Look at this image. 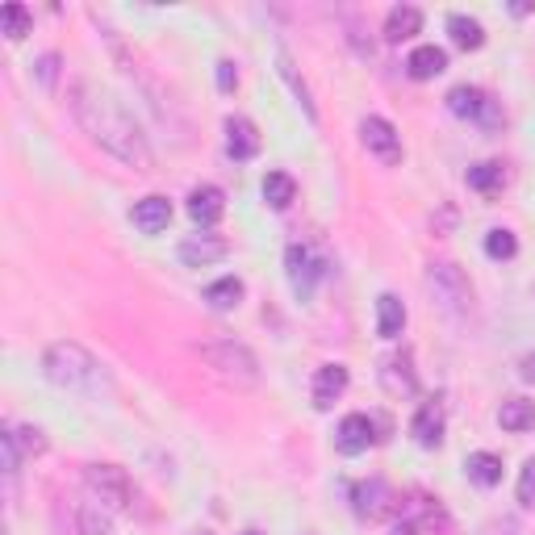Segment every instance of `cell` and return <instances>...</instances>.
Wrapping results in <instances>:
<instances>
[{"mask_svg":"<svg viewBox=\"0 0 535 535\" xmlns=\"http://www.w3.org/2000/svg\"><path fill=\"white\" fill-rule=\"evenodd\" d=\"M67 105H72L80 130L97 143L105 155H113L118 164L134 168V172H151L155 155H151V143L143 126L134 122V113L126 109L122 97L97 80H72V92H67Z\"/></svg>","mask_w":535,"mask_h":535,"instance_id":"6da1fadb","label":"cell"},{"mask_svg":"<svg viewBox=\"0 0 535 535\" xmlns=\"http://www.w3.org/2000/svg\"><path fill=\"white\" fill-rule=\"evenodd\" d=\"M42 377L59 389H72V393H97L105 385V368L97 364V356H92L84 343L59 339L42 352Z\"/></svg>","mask_w":535,"mask_h":535,"instance_id":"7a4b0ae2","label":"cell"},{"mask_svg":"<svg viewBox=\"0 0 535 535\" xmlns=\"http://www.w3.org/2000/svg\"><path fill=\"white\" fill-rule=\"evenodd\" d=\"M201 360L218 372L222 381L239 385V389H255L260 385V360L247 343L239 339H214V343H201Z\"/></svg>","mask_w":535,"mask_h":535,"instance_id":"3957f363","label":"cell"},{"mask_svg":"<svg viewBox=\"0 0 535 535\" xmlns=\"http://www.w3.org/2000/svg\"><path fill=\"white\" fill-rule=\"evenodd\" d=\"M427 289H431V297L439 301V310L452 314V318H464V314L473 310V285H469V276H464L452 260L431 264V272H427Z\"/></svg>","mask_w":535,"mask_h":535,"instance_id":"277c9868","label":"cell"},{"mask_svg":"<svg viewBox=\"0 0 535 535\" xmlns=\"http://www.w3.org/2000/svg\"><path fill=\"white\" fill-rule=\"evenodd\" d=\"M285 272H289V285H293V297L297 301H310L318 281H327L331 276V264H327V255H322L318 247L310 243H289L285 251Z\"/></svg>","mask_w":535,"mask_h":535,"instance_id":"5b68a950","label":"cell"},{"mask_svg":"<svg viewBox=\"0 0 535 535\" xmlns=\"http://www.w3.org/2000/svg\"><path fill=\"white\" fill-rule=\"evenodd\" d=\"M84 485H88V494L109 510H130V502H134V481L118 464H84Z\"/></svg>","mask_w":535,"mask_h":535,"instance_id":"8992f818","label":"cell"},{"mask_svg":"<svg viewBox=\"0 0 535 535\" xmlns=\"http://www.w3.org/2000/svg\"><path fill=\"white\" fill-rule=\"evenodd\" d=\"M448 113L460 122H477L481 130H498L502 126V105L490 97V92H481L473 84H456L448 92Z\"/></svg>","mask_w":535,"mask_h":535,"instance_id":"52a82bcc","label":"cell"},{"mask_svg":"<svg viewBox=\"0 0 535 535\" xmlns=\"http://www.w3.org/2000/svg\"><path fill=\"white\" fill-rule=\"evenodd\" d=\"M393 535H456V527L435 498H414L406 502L402 519L393 523Z\"/></svg>","mask_w":535,"mask_h":535,"instance_id":"ba28073f","label":"cell"},{"mask_svg":"<svg viewBox=\"0 0 535 535\" xmlns=\"http://www.w3.org/2000/svg\"><path fill=\"white\" fill-rule=\"evenodd\" d=\"M377 381H381V389L389 393V398H398V402L414 398V393H418V372H414V356L406 352V347L381 360Z\"/></svg>","mask_w":535,"mask_h":535,"instance_id":"9c48e42d","label":"cell"},{"mask_svg":"<svg viewBox=\"0 0 535 535\" xmlns=\"http://www.w3.org/2000/svg\"><path fill=\"white\" fill-rule=\"evenodd\" d=\"M360 143L381 159V164H402V134H398V126L393 122H385V118H364L360 122Z\"/></svg>","mask_w":535,"mask_h":535,"instance_id":"30bf717a","label":"cell"},{"mask_svg":"<svg viewBox=\"0 0 535 535\" xmlns=\"http://www.w3.org/2000/svg\"><path fill=\"white\" fill-rule=\"evenodd\" d=\"M393 502H398V498H393V490H389L381 477H368V481H356L352 485V510H356L360 519H368V523L372 519H385L389 510H393Z\"/></svg>","mask_w":535,"mask_h":535,"instance_id":"8fae6325","label":"cell"},{"mask_svg":"<svg viewBox=\"0 0 535 535\" xmlns=\"http://www.w3.org/2000/svg\"><path fill=\"white\" fill-rule=\"evenodd\" d=\"M377 423H372L368 414H347L343 423H339V431H335V448L343 452V456H360V452H368L372 444H377Z\"/></svg>","mask_w":535,"mask_h":535,"instance_id":"7c38bea8","label":"cell"},{"mask_svg":"<svg viewBox=\"0 0 535 535\" xmlns=\"http://www.w3.org/2000/svg\"><path fill=\"white\" fill-rule=\"evenodd\" d=\"M226 155L235 159V164H247V159L260 155V130H255V122L243 118V113H230L226 118Z\"/></svg>","mask_w":535,"mask_h":535,"instance_id":"4fadbf2b","label":"cell"},{"mask_svg":"<svg viewBox=\"0 0 535 535\" xmlns=\"http://www.w3.org/2000/svg\"><path fill=\"white\" fill-rule=\"evenodd\" d=\"M226 251H230V243L222 239V235H189L180 247H176V255H180V264H189V268H209V264H218V260H226Z\"/></svg>","mask_w":535,"mask_h":535,"instance_id":"5bb4252c","label":"cell"},{"mask_svg":"<svg viewBox=\"0 0 535 535\" xmlns=\"http://www.w3.org/2000/svg\"><path fill=\"white\" fill-rule=\"evenodd\" d=\"M347 368L343 364H322L314 368V385H310V398H314V410H331L339 398H343V389H347Z\"/></svg>","mask_w":535,"mask_h":535,"instance_id":"9a60e30c","label":"cell"},{"mask_svg":"<svg viewBox=\"0 0 535 535\" xmlns=\"http://www.w3.org/2000/svg\"><path fill=\"white\" fill-rule=\"evenodd\" d=\"M410 435H414L418 448H439L444 444V406H439L435 398L418 406L414 418H410Z\"/></svg>","mask_w":535,"mask_h":535,"instance_id":"2e32d148","label":"cell"},{"mask_svg":"<svg viewBox=\"0 0 535 535\" xmlns=\"http://www.w3.org/2000/svg\"><path fill=\"white\" fill-rule=\"evenodd\" d=\"M222 214H226V193L218 184H197L189 193V218L197 226H214V222H222Z\"/></svg>","mask_w":535,"mask_h":535,"instance_id":"e0dca14e","label":"cell"},{"mask_svg":"<svg viewBox=\"0 0 535 535\" xmlns=\"http://www.w3.org/2000/svg\"><path fill=\"white\" fill-rule=\"evenodd\" d=\"M130 222L143 230V235H159V230H168V222H172V201L168 197H143V201H134V209H130Z\"/></svg>","mask_w":535,"mask_h":535,"instance_id":"ac0fdd59","label":"cell"},{"mask_svg":"<svg viewBox=\"0 0 535 535\" xmlns=\"http://www.w3.org/2000/svg\"><path fill=\"white\" fill-rule=\"evenodd\" d=\"M444 67H448V51H444V46H435V42L414 46L410 59H406L410 80H435L439 72H444Z\"/></svg>","mask_w":535,"mask_h":535,"instance_id":"d6986e66","label":"cell"},{"mask_svg":"<svg viewBox=\"0 0 535 535\" xmlns=\"http://www.w3.org/2000/svg\"><path fill=\"white\" fill-rule=\"evenodd\" d=\"M406 327V306L398 293H381L377 297V335L381 339H398Z\"/></svg>","mask_w":535,"mask_h":535,"instance_id":"ffe728a7","label":"cell"},{"mask_svg":"<svg viewBox=\"0 0 535 535\" xmlns=\"http://www.w3.org/2000/svg\"><path fill=\"white\" fill-rule=\"evenodd\" d=\"M418 30H423V9H414V5H393L389 9V17H385V38L389 42H406Z\"/></svg>","mask_w":535,"mask_h":535,"instance_id":"44dd1931","label":"cell"},{"mask_svg":"<svg viewBox=\"0 0 535 535\" xmlns=\"http://www.w3.org/2000/svg\"><path fill=\"white\" fill-rule=\"evenodd\" d=\"M276 72H281V80L293 88V97H297V105L306 109V118L310 122H318V109H314V97H310V88H306V80L297 76V67H293V59H289V51H276Z\"/></svg>","mask_w":535,"mask_h":535,"instance_id":"7402d4cb","label":"cell"},{"mask_svg":"<svg viewBox=\"0 0 535 535\" xmlns=\"http://www.w3.org/2000/svg\"><path fill=\"white\" fill-rule=\"evenodd\" d=\"M464 473H469V481H477L481 490H494V485L502 481V460L494 452H473L469 460H464Z\"/></svg>","mask_w":535,"mask_h":535,"instance_id":"603a6c76","label":"cell"},{"mask_svg":"<svg viewBox=\"0 0 535 535\" xmlns=\"http://www.w3.org/2000/svg\"><path fill=\"white\" fill-rule=\"evenodd\" d=\"M205 301H209V310H218V314L235 310L243 301V281H239V276H218V281L205 289Z\"/></svg>","mask_w":535,"mask_h":535,"instance_id":"cb8c5ba5","label":"cell"},{"mask_svg":"<svg viewBox=\"0 0 535 535\" xmlns=\"http://www.w3.org/2000/svg\"><path fill=\"white\" fill-rule=\"evenodd\" d=\"M498 423H502V431H531L535 427V402H527V398H506L502 402V410H498Z\"/></svg>","mask_w":535,"mask_h":535,"instance_id":"d4e9b609","label":"cell"},{"mask_svg":"<svg viewBox=\"0 0 535 535\" xmlns=\"http://www.w3.org/2000/svg\"><path fill=\"white\" fill-rule=\"evenodd\" d=\"M76 523H80V535H113L109 506H101L97 498L80 502V510H76Z\"/></svg>","mask_w":535,"mask_h":535,"instance_id":"484cf974","label":"cell"},{"mask_svg":"<svg viewBox=\"0 0 535 535\" xmlns=\"http://www.w3.org/2000/svg\"><path fill=\"white\" fill-rule=\"evenodd\" d=\"M30 26H34V13L26 9V5H17V0H9L5 9H0V34H5L9 42H21L30 34Z\"/></svg>","mask_w":535,"mask_h":535,"instance_id":"4316f807","label":"cell"},{"mask_svg":"<svg viewBox=\"0 0 535 535\" xmlns=\"http://www.w3.org/2000/svg\"><path fill=\"white\" fill-rule=\"evenodd\" d=\"M448 34H452V42L460 46V51H477V46L485 42L481 21L477 17H464V13H452L448 17Z\"/></svg>","mask_w":535,"mask_h":535,"instance_id":"83f0119b","label":"cell"},{"mask_svg":"<svg viewBox=\"0 0 535 535\" xmlns=\"http://www.w3.org/2000/svg\"><path fill=\"white\" fill-rule=\"evenodd\" d=\"M469 189H477L481 197H494L506 189V168L502 164H473L469 168Z\"/></svg>","mask_w":535,"mask_h":535,"instance_id":"f1b7e54d","label":"cell"},{"mask_svg":"<svg viewBox=\"0 0 535 535\" xmlns=\"http://www.w3.org/2000/svg\"><path fill=\"white\" fill-rule=\"evenodd\" d=\"M293 197H297V184H293L289 172H268V176H264V201H268L272 209H289Z\"/></svg>","mask_w":535,"mask_h":535,"instance_id":"f546056e","label":"cell"},{"mask_svg":"<svg viewBox=\"0 0 535 535\" xmlns=\"http://www.w3.org/2000/svg\"><path fill=\"white\" fill-rule=\"evenodd\" d=\"M515 251H519V239L510 235V230H490V235H485V255H490V260H515Z\"/></svg>","mask_w":535,"mask_h":535,"instance_id":"4dcf8cb0","label":"cell"},{"mask_svg":"<svg viewBox=\"0 0 535 535\" xmlns=\"http://www.w3.org/2000/svg\"><path fill=\"white\" fill-rule=\"evenodd\" d=\"M9 435L17 439V448H21V456H26V460H34V456L46 452V435L38 427H9Z\"/></svg>","mask_w":535,"mask_h":535,"instance_id":"1f68e13d","label":"cell"},{"mask_svg":"<svg viewBox=\"0 0 535 535\" xmlns=\"http://www.w3.org/2000/svg\"><path fill=\"white\" fill-rule=\"evenodd\" d=\"M515 494H519V506L535 510V456L523 464V473H519V485H515Z\"/></svg>","mask_w":535,"mask_h":535,"instance_id":"d6a6232c","label":"cell"},{"mask_svg":"<svg viewBox=\"0 0 535 535\" xmlns=\"http://www.w3.org/2000/svg\"><path fill=\"white\" fill-rule=\"evenodd\" d=\"M34 76H38V84H42L46 92H51L55 80H59V55H55V51H46V55L34 63Z\"/></svg>","mask_w":535,"mask_h":535,"instance_id":"836d02e7","label":"cell"},{"mask_svg":"<svg viewBox=\"0 0 535 535\" xmlns=\"http://www.w3.org/2000/svg\"><path fill=\"white\" fill-rule=\"evenodd\" d=\"M218 88L222 92H235L239 88V72H235V63H230V59L218 63Z\"/></svg>","mask_w":535,"mask_h":535,"instance_id":"e575fe53","label":"cell"},{"mask_svg":"<svg viewBox=\"0 0 535 535\" xmlns=\"http://www.w3.org/2000/svg\"><path fill=\"white\" fill-rule=\"evenodd\" d=\"M519 377H523V381H531V385H535V352H527V356H523V360H519Z\"/></svg>","mask_w":535,"mask_h":535,"instance_id":"d590c367","label":"cell"},{"mask_svg":"<svg viewBox=\"0 0 535 535\" xmlns=\"http://www.w3.org/2000/svg\"><path fill=\"white\" fill-rule=\"evenodd\" d=\"M510 13H515V17H527V13H535V0H515V5H510Z\"/></svg>","mask_w":535,"mask_h":535,"instance_id":"8d00e7d4","label":"cell"},{"mask_svg":"<svg viewBox=\"0 0 535 535\" xmlns=\"http://www.w3.org/2000/svg\"><path fill=\"white\" fill-rule=\"evenodd\" d=\"M243 535H260V531H243Z\"/></svg>","mask_w":535,"mask_h":535,"instance_id":"74e56055","label":"cell"},{"mask_svg":"<svg viewBox=\"0 0 535 535\" xmlns=\"http://www.w3.org/2000/svg\"><path fill=\"white\" fill-rule=\"evenodd\" d=\"M301 535H314V531H301Z\"/></svg>","mask_w":535,"mask_h":535,"instance_id":"f35d334b","label":"cell"}]
</instances>
